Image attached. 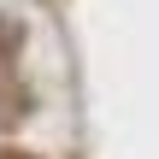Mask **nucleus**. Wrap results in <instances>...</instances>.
<instances>
[{"instance_id":"obj_1","label":"nucleus","mask_w":159,"mask_h":159,"mask_svg":"<svg viewBox=\"0 0 159 159\" xmlns=\"http://www.w3.org/2000/svg\"><path fill=\"white\" fill-rule=\"evenodd\" d=\"M0 159H35V153H0Z\"/></svg>"}]
</instances>
